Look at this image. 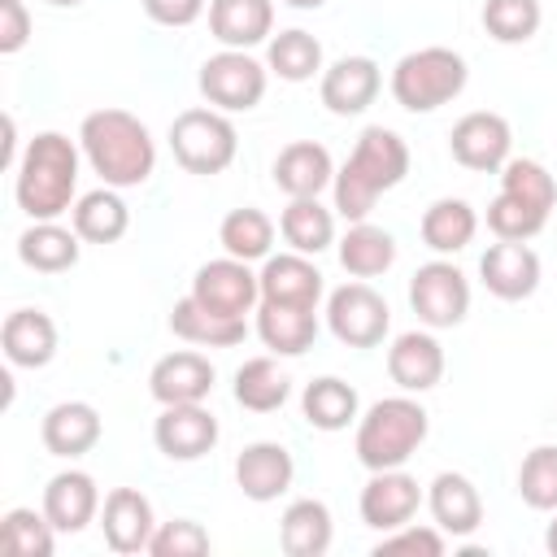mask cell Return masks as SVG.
I'll use <instances>...</instances> for the list:
<instances>
[{
	"instance_id": "35",
	"label": "cell",
	"mask_w": 557,
	"mask_h": 557,
	"mask_svg": "<svg viewBox=\"0 0 557 557\" xmlns=\"http://www.w3.org/2000/svg\"><path fill=\"white\" fill-rule=\"evenodd\" d=\"M396 261V239L392 231L374 226V222H352L339 239V265L352 274V278H379L387 274Z\"/></svg>"
},
{
	"instance_id": "12",
	"label": "cell",
	"mask_w": 557,
	"mask_h": 557,
	"mask_svg": "<svg viewBox=\"0 0 557 557\" xmlns=\"http://www.w3.org/2000/svg\"><path fill=\"white\" fill-rule=\"evenodd\" d=\"M152 444L170 461H200L218 444V418L200 405H161L152 422Z\"/></svg>"
},
{
	"instance_id": "31",
	"label": "cell",
	"mask_w": 557,
	"mask_h": 557,
	"mask_svg": "<svg viewBox=\"0 0 557 557\" xmlns=\"http://www.w3.org/2000/svg\"><path fill=\"white\" fill-rule=\"evenodd\" d=\"M170 331L183 339V344H196V348H235L244 335H248V322L244 318H222L213 309H205L191 292L183 300H174L170 309Z\"/></svg>"
},
{
	"instance_id": "11",
	"label": "cell",
	"mask_w": 557,
	"mask_h": 557,
	"mask_svg": "<svg viewBox=\"0 0 557 557\" xmlns=\"http://www.w3.org/2000/svg\"><path fill=\"white\" fill-rule=\"evenodd\" d=\"M448 152H453L457 165L479 170V174H492V170H500V165L509 161V152H513V131H509V122H505L500 113L474 109V113L457 117V126H453V135H448Z\"/></svg>"
},
{
	"instance_id": "8",
	"label": "cell",
	"mask_w": 557,
	"mask_h": 557,
	"mask_svg": "<svg viewBox=\"0 0 557 557\" xmlns=\"http://www.w3.org/2000/svg\"><path fill=\"white\" fill-rule=\"evenodd\" d=\"M409 309L431 331L461 326L466 313H470V278L453 261L435 257V261L418 265L413 278H409Z\"/></svg>"
},
{
	"instance_id": "34",
	"label": "cell",
	"mask_w": 557,
	"mask_h": 557,
	"mask_svg": "<svg viewBox=\"0 0 557 557\" xmlns=\"http://www.w3.org/2000/svg\"><path fill=\"white\" fill-rule=\"evenodd\" d=\"M300 413L318 431H344L361 418V400H357L352 383H344L335 374H322L300 392Z\"/></svg>"
},
{
	"instance_id": "50",
	"label": "cell",
	"mask_w": 557,
	"mask_h": 557,
	"mask_svg": "<svg viewBox=\"0 0 557 557\" xmlns=\"http://www.w3.org/2000/svg\"><path fill=\"white\" fill-rule=\"evenodd\" d=\"M48 4H57V9H74V4H83V0H48Z\"/></svg>"
},
{
	"instance_id": "14",
	"label": "cell",
	"mask_w": 557,
	"mask_h": 557,
	"mask_svg": "<svg viewBox=\"0 0 557 557\" xmlns=\"http://www.w3.org/2000/svg\"><path fill=\"white\" fill-rule=\"evenodd\" d=\"M418 505H422V487L405 470H374L370 483L361 487V500H357L361 522L370 531H396V527L413 522Z\"/></svg>"
},
{
	"instance_id": "2",
	"label": "cell",
	"mask_w": 557,
	"mask_h": 557,
	"mask_svg": "<svg viewBox=\"0 0 557 557\" xmlns=\"http://www.w3.org/2000/svg\"><path fill=\"white\" fill-rule=\"evenodd\" d=\"M405 174H409V144L392 126H366L348 161L335 170V183H331L335 213L348 222H366L379 196L400 187Z\"/></svg>"
},
{
	"instance_id": "20",
	"label": "cell",
	"mask_w": 557,
	"mask_h": 557,
	"mask_svg": "<svg viewBox=\"0 0 557 557\" xmlns=\"http://www.w3.org/2000/svg\"><path fill=\"white\" fill-rule=\"evenodd\" d=\"M257 278H261V300H270V305H300V309H318L322 287H326L322 270L305 252L265 257Z\"/></svg>"
},
{
	"instance_id": "7",
	"label": "cell",
	"mask_w": 557,
	"mask_h": 557,
	"mask_svg": "<svg viewBox=\"0 0 557 557\" xmlns=\"http://www.w3.org/2000/svg\"><path fill=\"white\" fill-rule=\"evenodd\" d=\"M265 83H270V65H261L244 48H222V52L205 57V65L196 74L200 96L213 109H222V113H248V109H257L261 96H265Z\"/></svg>"
},
{
	"instance_id": "23",
	"label": "cell",
	"mask_w": 557,
	"mask_h": 557,
	"mask_svg": "<svg viewBox=\"0 0 557 557\" xmlns=\"http://www.w3.org/2000/svg\"><path fill=\"white\" fill-rule=\"evenodd\" d=\"M426 509H431L435 527H440L444 535H453V540L474 535L479 522H483V496H479V487H474L466 474H457V470H440V474L431 479V487H426Z\"/></svg>"
},
{
	"instance_id": "5",
	"label": "cell",
	"mask_w": 557,
	"mask_h": 557,
	"mask_svg": "<svg viewBox=\"0 0 557 557\" xmlns=\"http://www.w3.org/2000/svg\"><path fill=\"white\" fill-rule=\"evenodd\" d=\"M466 78H470V65L461 52H453L444 44H426V48L405 52L392 65L387 87L405 113H435L440 104H448L466 91Z\"/></svg>"
},
{
	"instance_id": "44",
	"label": "cell",
	"mask_w": 557,
	"mask_h": 557,
	"mask_svg": "<svg viewBox=\"0 0 557 557\" xmlns=\"http://www.w3.org/2000/svg\"><path fill=\"white\" fill-rule=\"evenodd\" d=\"M213 548L209 531L196 518H174V522H157L148 553L152 557H205Z\"/></svg>"
},
{
	"instance_id": "21",
	"label": "cell",
	"mask_w": 557,
	"mask_h": 557,
	"mask_svg": "<svg viewBox=\"0 0 557 557\" xmlns=\"http://www.w3.org/2000/svg\"><path fill=\"white\" fill-rule=\"evenodd\" d=\"M387 374H392V383L400 392H413V396L440 387V379H444V348L431 335V326L426 331H405V335L392 339Z\"/></svg>"
},
{
	"instance_id": "39",
	"label": "cell",
	"mask_w": 557,
	"mask_h": 557,
	"mask_svg": "<svg viewBox=\"0 0 557 557\" xmlns=\"http://www.w3.org/2000/svg\"><path fill=\"white\" fill-rule=\"evenodd\" d=\"M0 548L9 553V557H52V548H57V527L48 522V513L39 509H26V505H17V509H9L4 518H0Z\"/></svg>"
},
{
	"instance_id": "24",
	"label": "cell",
	"mask_w": 557,
	"mask_h": 557,
	"mask_svg": "<svg viewBox=\"0 0 557 557\" xmlns=\"http://www.w3.org/2000/svg\"><path fill=\"white\" fill-rule=\"evenodd\" d=\"M335 183V161L322 144L313 139H292L278 157H274V187L287 196V200H300V196H322L326 187Z\"/></svg>"
},
{
	"instance_id": "38",
	"label": "cell",
	"mask_w": 557,
	"mask_h": 557,
	"mask_svg": "<svg viewBox=\"0 0 557 557\" xmlns=\"http://www.w3.org/2000/svg\"><path fill=\"white\" fill-rule=\"evenodd\" d=\"M218 244L226 248V257H239V261H265L270 248H274V222L270 213L244 205V209H231L218 226Z\"/></svg>"
},
{
	"instance_id": "4",
	"label": "cell",
	"mask_w": 557,
	"mask_h": 557,
	"mask_svg": "<svg viewBox=\"0 0 557 557\" xmlns=\"http://www.w3.org/2000/svg\"><path fill=\"white\" fill-rule=\"evenodd\" d=\"M431 431V418L426 409L413 400V392H400V396H383L374 400L361 418H357V440H352V453L357 461L374 474V470H400L426 440Z\"/></svg>"
},
{
	"instance_id": "30",
	"label": "cell",
	"mask_w": 557,
	"mask_h": 557,
	"mask_svg": "<svg viewBox=\"0 0 557 557\" xmlns=\"http://www.w3.org/2000/svg\"><path fill=\"white\" fill-rule=\"evenodd\" d=\"M78 252H83V239L74 226H61V222H30L22 235H17V257L22 265L39 270V274H65L78 265Z\"/></svg>"
},
{
	"instance_id": "25",
	"label": "cell",
	"mask_w": 557,
	"mask_h": 557,
	"mask_svg": "<svg viewBox=\"0 0 557 557\" xmlns=\"http://www.w3.org/2000/svg\"><path fill=\"white\" fill-rule=\"evenodd\" d=\"M209 35L222 48H257L274 35V0H209Z\"/></svg>"
},
{
	"instance_id": "10",
	"label": "cell",
	"mask_w": 557,
	"mask_h": 557,
	"mask_svg": "<svg viewBox=\"0 0 557 557\" xmlns=\"http://www.w3.org/2000/svg\"><path fill=\"white\" fill-rule=\"evenodd\" d=\"M191 296L222 313V318H248L257 305H261V278L252 274L248 261L239 257H218V261H205L191 278Z\"/></svg>"
},
{
	"instance_id": "22",
	"label": "cell",
	"mask_w": 557,
	"mask_h": 557,
	"mask_svg": "<svg viewBox=\"0 0 557 557\" xmlns=\"http://www.w3.org/2000/svg\"><path fill=\"white\" fill-rule=\"evenodd\" d=\"M44 513L57 527V535H78L100 513V487L87 470H61L44 487Z\"/></svg>"
},
{
	"instance_id": "36",
	"label": "cell",
	"mask_w": 557,
	"mask_h": 557,
	"mask_svg": "<svg viewBox=\"0 0 557 557\" xmlns=\"http://www.w3.org/2000/svg\"><path fill=\"white\" fill-rule=\"evenodd\" d=\"M292 396V379L287 370H278L274 357H248L235 370V400L252 413H274L283 409V400Z\"/></svg>"
},
{
	"instance_id": "26",
	"label": "cell",
	"mask_w": 557,
	"mask_h": 557,
	"mask_svg": "<svg viewBox=\"0 0 557 557\" xmlns=\"http://www.w3.org/2000/svg\"><path fill=\"white\" fill-rule=\"evenodd\" d=\"M0 348L17 370H44L57 357V322L44 309H13L0 326Z\"/></svg>"
},
{
	"instance_id": "1",
	"label": "cell",
	"mask_w": 557,
	"mask_h": 557,
	"mask_svg": "<svg viewBox=\"0 0 557 557\" xmlns=\"http://www.w3.org/2000/svg\"><path fill=\"white\" fill-rule=\"evenodd\" d=\"M78 161L83 148L61 131H39L13 170V196L17 209L30 222H57L78 200Z\"/></svg>"
},
{
	"instance_id": "15",
	"label": "cell",
	"mask_w": 557,
	"mask_h": 557,
	"mask_svg": "<svg viewBox=\"0 0 557 557\" xmlns=\"http://www.w3.org/2000/svg\"><path fill=\"white\" fill-rule=\"evenodd\" d=\"M100 531H104V544L113 553H122V557L148 553L152 531H157L152 500L139 487H113L104 496V505H100Z\"/></svg>"
},
{
	"instance_id": "9",
	"label": "cell",
	"mask_w": 557,
	"mask_h": 557,
	"mask_svg": "<svg viewBox=\"0 0 557 557\" xmlns=\"http://www.w3.org/2000/svg\"><path fill=\"white\" fill-rule=\"evenodd\" d=\"M326 326L348 348H379L392 326V309L370 283L357 278L326 296Z\"/></svg>"
},
{
	"instance_id": "49",
	"label": "cell",
	"mask_w": 557,
	"mask_h": 557,
	"mask_svg": "<svg viewBox=\"0 0 557 557\" xmlns=\"http://www.w3.org/2000/svg\"><path fill=\"white\" fill-rule=\"evenodd\" d=\"M287 9H300V13H309V9H322L326 0H283Z\"/></svg>"
},
{
	"instance_id": "37",
	"label": "cell",
	"mask_w": 557,
	"mask_h": 557,
	"mask_svg": "<svg viewBox=\"0 0 557 557\" xmlns=\"http://www.w3.org/2000/svg\"><path fill=\"white\" fill-rule=\"evenodd\" d=\"M265 65H270V74H278L283 83H309L313 74L326 70V65H322V44H318L309 30H300V26L270 35V44H265Z\"/></svg>"
},
{
	"instance_id": "16",
	"label": "cell",
	"mask_w": 557,
	"mask_h": 557,
	"mask_svg": "<svg viewBox=\"0 0 557 557\" xmlns=\"http://www.w3.org/2000/svg\"><path fill=\"white\" fill-rule=\"evenodd\" d=\"M213 361L191 352V348H178V352H165L152 370H148V392L157 405H200L209 400L213 392Z\"/></svg>"
},
{
	"instance_id": "29",
	"label": "cell",
	"mask_w": 557,
	"mask_h": 557,
	"mask_svg": "<svg viewBox=\"0 0 557 557\" xmlns=\"http://www.w3.org/2000/svg\"><path fill=\"white\" fill-rule=\"evenodd\" d=\"M257 335L274 357H300L318 339V309L300 305H257Z\"/></svg>"
},
{
	"instance_id": "18",
	"label": "cell",
	"mask_w": 557,
	"mask_h": 557,
	"mask_svg": "<svg viewBox=\"0 0 557 557\" xmlns=\"http://www.w3.org/2000/svg\"><path fill=\"white\" fill-rule=\"evenodd\" d=\"M100 435H104L100 409L87 405V400H61V405H52V409L44 413V422H39L44 448H48L52 457H61V461H74V457L91 453V448L100 444Z\"/></svg>"
},
{
	"instance_id": "13",
	"label": "cell",
	"mask_w": 557,
	"mask_h": 557,
	"mask_svg": "<svg viewBox=\"0 0 557 557\" xmlns=\"http://www.w3.org/2000/svg\"><path fill=\"white\" fill-rule=\"evenodd\" d=\"M379 87H383V70L374 57H339L322 70L318 96L335 117H357L374 104Z\"/></svg>"
},
{
	"instance_id": "48",
	"label": "cell",
	"mask_w": 557,
	"mask_h": 557,
	"mask_svg": "<svg viewBox=\"0 0 557 557\" xmlns=\"http://www.w3.org/2000/svg\"><path fill=\"white\" fill-rule=\"evenodd\" d=\"M544 548L557 557V509H553V522H548V531H544Z\"/></svg>"
},
{
	"instance_id": "19",
	"label": "cell",
	"mask_w": 557,
	"mask_h": 557,
	"mask_svg": "<svg viewBox=\"0 0 557 557\" xmlns=\"http://www.w3.org/2000/svg\"><path fill=\"white\" fill-rule=\"evenodd\" d=\"M292 479H296V461H292V453H287L283 444H274V440H257V444H248V448L235 457V483H239V492H244L248 500H257V505L278 500V496L292 487Z\"/></svg>"
},
{
	"instance_id": "28",
	"label": "cell",
	"mask_w": 557,
	"mask_h": 557,
	"mask_svg": "<svg viewBox=\"0 0 557 557\" xmlns=\"http://www.w3.org/2000/svg\"><path fill=\"white\" fill-rule=\"evenodd\" d=\"M474 231H479V213H474V205L461 200V196H440V200H431V205L422 209V222H418L422 244H426L431 252H440V257H453V252L470 248Z\"/></svg>"
},
{
	"instance_id": "6",
	"label": "cell",
	"mask_w": 557,
	"mask_h": 557,
	"mask_svg": "<svg viewBox=\"0 0 557 557\" xmlns=\"http://www.w3.org/2000/svg\"><path fill=\"white\" fill-rule=\"evenodd\" d=\"M170 152L174 161L187 170V174H200V178H213L222 174L235 152H239V131L235 122L222 113V109H183L174 122H170Z\"/></svg>"
},
{
	"instance_id": "27",
	"label": "cell",
	"mask_w": 557,
	"mask_h": 557,
	"mask_svg": "<svg viewBox=\"0 0 557 557\" xmlns=\"http://www.w3.org/2000/svg\"><path fill=\"white\" fill-rule=\"evenodd\" d=\"M335 540V522H331V509L326 500L318 496H300L283 509L278 518V544L287 557H322Z\"/></svg>"
},
{
	"instance_id": "42",
	"label": "cell",
	"mask_w": 557,
	"mask_h": 557,
	"mask_svg": "<svg viewBox=\"0 0 557 557\" xmlns=\"http://www.w3.org/2000/svg\"><path fill=\"white\" fill-rule=\"evenodd\" d=\"M500 191L535 205L540 213H553V205H557V178L531 157H509L500 165Z\"/></svg>"
},
{
	"instance_id": "32",
	"label": "cell",
	"mask_w": 557,
	"mask_h": 557,
	"mask_svg": "<svg viewBox=\"0 0 557 557\" xmlns=\"http://www.w3.org/2000/svg\"><path fill=\"white\" fill-rule=\"evenodd\" d=\"M70 226L78 231L83 244H117L131 231V209H126L117 187H96V191L74 200Z\"/></svg>"
},
{
	"instance_id": "47",
	"label": "cell",
	"mask_w": 557,
	"mask_h": 557,
	"mask_svg": "<svg viewBox=\"0 0 557 557\" xmlns=\"http://www.w3.org/2000/svg\"><path fill=\"white\" fill-rule=\"evenodd\" d=\"M139 4H144V13H148L157 26H170V30L191 26V22L209 9V0H139Z\"/></svg>"
},
{
	"instance_id": "33",
	"label": "cell",
	"mask_w": 557,
	"mask_h": 557,
	"mask_svg": "<svg viewBox=\"0 0 557 557\" xmlns=\"http://www.w3.org/2000/svg\"><path fill=\"white\" fill-rule=\"evenodd\" d=\"M278 235L287 239L292 252L318 257L335 244V209H326L318 196L287 200V209L278 213Z\"/></svg>"
},
{
	"instance_id": "17",
	"label": "cell",
	"mask_w": 557,
	"mask_h": 557,
	"mask_svg": "<svg viewBox=\"0 0 557 557\" xmlns=\"http://www.w3.org/2000/svg\"><path fill=\"white\" fill-rule=\"evenodd\" d=\"M479 274L496 300H527L540 287V257L522 239H496L479 257Z\"/></svg>"
},
{
	"instance_id": "40",
	"label": "cell",
	"mask_w": 557,
	"mask_h": 557,
	"mask_svg": "<svg viewBox=\"0 0 557 557\" xmlns=\"http://www.w3.org/2000/svg\"><path fill=\"white\" fill-rule=\"evenodd\" d=\"M544 22L540 0H483V30L496 44H527Z\"/></svg>"
},
{
	"instance_id": "46",
	"label": "cell",
	"mask_w": 557,
	"mask_h": 557,
	"mask_svg": "<svg viewBox=\"0 0 557 557\" xmlns=\"http://www.w3.org/2000/svg\"><path fill=\"white\" fill-rule=\"evenodd\" d=\"M30 39V13L22 0H0V52L13 57Z\"/></svg>"
},
{
	"instance_id": "41",
	"label": "cell",
	"mask_w": 557,
	"mask_h": 557,
	"mask_svg": "<svg viewBox=\"0 0 557 557\" xmlns=\"http://www.w3.org/2000/svg\"><path fill=\"white\" fill-rule=\"evenodd\" d=\"M518 496L522 505L553 513L557 509V444H540L518 466Z\"/></svg>"
},
{
	"instance_id": "43",
	"label": "cell",
	"mask_w": 557,
	"mask_h": 557,
	"mask_svg": "<svg viewBox=\"0 0 557 557\" xmlns=\"http://www.w3.org/2000/svg\"><path fill=\"white\" fill-rule=\"evenodd\" d=\"M548 226V213H540L535 205H527V200H518V196H509V191H496L492 196V205H487V231L496 235V239H535L540 231Z\"/></svg>"
},
{
	"instance_id": "3",
	"label": "cell",
	"mask_w": 557,
	"mask_h": 557,
	"mask_svg": "<svg viewBox=\"0 0 557 557\" xmlns=\"http://www.w3.org/2000/svg\"><path fill=\"white\" fill-rule=\"evenodd\" d=\"M78 148H83V161L100 174V183L117 191L148 183L157 170V144L148 126L126 109L87 113L78 126Z\"/></svg>"
},
{
	"instance_id": "45",
	"label": "cell",
	"mask_w": 557,
	"mask_h": 557,
	"mask_svg": "<svg viewBox=\"0 0 557 557\" xmlns=\"http://www.w3.org/2000/svg\"><path fill=\"white\" fill-rule=\"evenodd\" d=\"M444 548H448V535L440 527L405 522L396 531H383V540L374 544V557H400V553H409V557H444Z\"/></svg>"
}]
</instances>
